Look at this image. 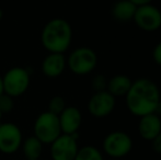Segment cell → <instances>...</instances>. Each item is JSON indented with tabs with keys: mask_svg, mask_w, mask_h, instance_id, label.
<instances>
[{
	"mask_svg": "<svg viewBox=\"0 0 161 160\" xmlns=\"http://www.w3.org/2000/svg\"><path fill=\"white\" fill-rule=\"evenodd\" d=\"M133 21L140 30L155 32L161 28V11L151 3L137 7Z\"/></svg>",
	"mask_w": 161,
	"mask_h": 160,
	"instance_id": "7",
	"label": "cell"
},
{
	"mask_svg": "<svg viewBox=\"0 0 161 160\" xmlns=\"http://www.w3.org/2000/svg\"><path fill=\"white\" fill-rule=\"evenodd\" d=\"M72 42V29L68 21L55 18L44 25L41 33V43L49 53L64 54Z\"/></svg>",
	"mask_w": 161,
	"mask_h": 160,
	"instance_id": "2",
	"label": "cell"
},
{
	"mask_svg": "<svg viewBox=\"0 0 161 160\" xmlns=\"http://www.w3.org/2000/svg\"><path fill=\"white\" fill-rule=\"evenodd\" d=\"M133 148V141L127 133L123 130L111 132L103 139V150L113 159H119L127 156Z\"/></svg>",
	"mask_w": 161,
	"mask_h": 160,
	"instance_id": "6",
	"label": "cell"
},
{
	"mask_svg": "<svg viewBox=\"0 0 161 160\" xmlns=\"http://www.w3.org/2000/svg\"><path fill=\"white\" fill-rule=\"evenodd\" d=\"M129 1L133 2L136 7H140V6H145V4L151 3L153 0H129Z\"/></svg>",
	"mask_w": 161,
	"mask_h": 160,
	"instance_id": "23",
	"label": "cell"
},
{
	"mask_svg": "<svg viewBox=\"0 0 161 160\" xmlns=\"http://www.w3.org/2000/svg\"><path fill=\"white\" fill-rule=\"evenodd\" d=\"M3 93V86H2V77L0 76V96Z\"/></svg>",
	"mask_w": 161,
	"mask_h": 160,
	"instance_id": "24",
	"label": "cell"
},
{
	"mask_svg": "<svg viewBox=\"0 0 161 160\" xmlns=\"http://www.w3.org/2000/svg\"><path fill=\"white\" fill-rule=\"evenodd\" d=\"M75 160H104L101 152L94 146H83L79 148Z\"/></svg>",
	"mask_w": 161,
	"mask_h": 160,
	"instance_id": "17",
	"label": "cell"
},
{
	"mask_svg": "<svg viewBox=\"0 0 161 160\" xmlns=\"http://www.w3.org/2000/svg\"><path fill=\"white\" fill-rule=\"evenodd\" d=\"M112 160H119V159H112Z\"/></svg>",
	"mask_w": 161,
	"mask_h": 160,
	"instance_id": "27",
	"label": "cell"
},
{
	"mask_svg": "<svg viewBox=\"0 0 161 160\" xmlns=\"http://www.w3.org/2000/svg\"><path fill=\"white\" fill-rule=\"evenodd\" d=\"M35 160H41V159H35Z\"/></svg>",
	"mask_w": 161,
	"mask_h": 160,
	"instance_id": "28",
	"label": "cell"
},
{
	"mask_svg": "<svg viewBox=\"0 0 161 160\" xmlns=\"http://www.w3.org/2000/svg\"><path fill=\"white\" fill-rule=\"evenodd\" d=\"M14 108V101L13 98L6 93L0 96V112L3 113H10Z\"/></svg>",
	"mask_w": 161,
	"mask_h": 160,
	"instance_id": "19",
	"label": "cell"
},
{
	"mask_svg": "<svg viewBox=\"0 0 161 160\" xmlns=\"http://www.w3.org/2000/svg\"><path fill=\"white\" fill-rule=\"evenodd\" d=\"M2 15H3V12H2V9L0 8V20L2 19Z\"/></svg>",
	"mask_w": 161,
	"mask_h": 160,
	"instance_id": "25",
	"label": "cell"
},
{
	"mask_svg": "<svg viewBox=\"0 0 161 160\" xmlns=\"http://www.w3.org/2000/svg\"><path fill=\"white\" fill-rule=\"evenodd\" d=\"M136 9L137 7L129 0H117L113 4L111 13L116 21L127 22L134 19Z\"/></svg>",
	"mask_w": 161,
	"mask_h": 160,
	"instance_id": "15",
	"label": "cell"
},
{
	"mask_svg": "<svg viewBox=\"0 0 161 160\" xmlns=\"http://www.w3.org/2000/svg\"><path fill=\"white\" fill-rule=\"evenodd\" d=\"M1 119H2V113L0 112V123H1Z\"/></svg>",
	"mask_w": 161,
	"mask_h": 160,
	"instance_id": "26",
	"label": "cell"
},
{
	"mask_svg": "<svg viewBox=\"0 0 161 160\" xmlns=\"http://www.w3.org/2000/svg\"><path fill=\"white\" fill-rule=\"evenodd\" d=\"M34 136L45 145H51L56 138L62 135L59 119L57 115L46 111L36 118L33 126Z\"/></svg>",
	"mask_w": 161,
	"mask_h": 160,
	"instance_id": "3",
	"label": "cell"
},
{
	"mask_svg": "<svg viewBox=\"0 0 161 160\" xmlns=\"http://www.w3.org/2000/svg\"><path fill=\"white\" fill-rule=\"evenodd\" d=\"M67 67V58L64 54L49 53L43 59L41 69L47 78H57L65 71Z\"/></svg>",
	"mask_w": 161,
	"mask_h": 160,
	"instance_id": "12",
	"label": "cell"
},
{
	"mask_svg": "<svg viewBox=\"0 0 161 160\" xmlns=\"http://www.w3.org/2000/svg\"><path fill=\"white\" fill-rule=\"evenodd\" d=\"M151 148L155 152L161 155V132L151 141Z\"/></svg>",
	"mask_w": 161,
	"mask_h": 160,
	"instance_id": "22",
	"label": "cell"
},
{
	"mask_svg": "<svg viewBox=\"0 0 161 160\" xmlns=\"http://www.w3.org/2000/svg\"><path fill=\"white\" fill-rule=\"evenodd\" d=\"M161 132V119L157 114L151 113L139 118L138 133L145 141H151Z\"/></svg>",
	"mask_w": 161,
	"mask_h": 160,
	"instance_id": "13",
	"label": "cell"
},
{
	"mask_svg": "<svg viewBox=\"0 0 161 160\" xmlns=\"http://www.w3.org/2000/svg\"><path fill=\"white\" fill-rule=\"evenodd\" d=\"M78 150L77 134H62L51 144L49 154L53 160H75Z\"/></svg>",
	"mask_w": 161,
	"mask_h": 160,
	"instance_id": "8",
	"label": "cell"
},
{
	"mask_svg": "<svg viewBox=\"0 0 161 160\" xmlns=\"http://www.w3.org/2000/svg\"><path fill=\"white\" fill-rule=\"evenodd\" d=\"M106 85H108V80L105 77L102 75H97L92 80V87L97 91H102V90H106Z\"/></svg>",
	"mask_w": 161,
	"mask_h": 160,
	"instance_id": "20",
	"label": "cell"
},
{
	"mask_svg": "<svg viewBox=\"0 0 161 160\" xmlns=\"http://www.w3.org/2000/svg\"><path fill=\"white\" fill-rule=\"evenodd\" d=\"M62 134H77L82 123V114L76 107H66V109L58 115Z\"/></svg>",
	"mask_w": 161,
	"mask_h": 160,
	"instance_id": "11",
	"label": "cell"
},
{
	"mask_svg": "<svg viewBox=\"0 0 161 160\" xmlns=\"http://www.w3.org/2000/svg\"><path fill=\"white\" fill-rule=\"evenodd\" d=\"M3 93L13 99L22 96L26 92L30 86V74L23 67L10 68L2 77Z\"/></svg>",
	"mask_w": 161,
	"mask_h": 160,
	"instance_id": "5",
	"label": "cell"
},
{
	"mask_svg": "<svg viewBox=\"0 0 161 160\" xmlns=\"http://www.w3.org/2000/svg\"><path fill=\"white\" fill-rule=\"evenodd\" d=\"M43 146L44 144L33 135L22 141L21 148L26 160H35L40 159L43 152Z\"/></svg>",
	"mask_w": 161,
	"mask_h": 160,
	"instance_id": "16",
	"label": "cell"
},
{
	"mask_svg": "<svg viewBox=\"0 0 161 160\" xmlns=\"http://www.w3.org/2000/svg\"><path fill=\"white\" fill-rule=\"evenodd\" d=\"M116 104V98L106 90L97 91L88 102V111L97 119H103L112 114Z\"/></svg>",
	"mask_w": 161,
	"mask_h": 160,
	"instance_id": "10",
	"label": "cell"
},
{
	"mask_svg": "<svg viewBox=\"0 0 161 160\" xmlns=\"http://www.w3.org/2000/svg\"><path fill=\"white\" fill-rule=\"evenodd\" d=\"M66 107H67V105H66L65 99L60 96H55L49 100L48 110H47V111L58 116L66 109Z\"/></svg>",
	"mask_w": 161,
	"mask_h": 160,
	"instance_id": "18",
	"label": "cell"
},
{
	"mask_svg": "<svg viewBox=\"0 0 161 160\" xmlns=\"http://www.w3.org/2000/svg\"><path fill=\"white\" fill-rule=\"evenodd\" d=\"M153 59L158 66H161V41L153 47Z\"/></svg>",
	"mask_w": 161,
	"mask_h": 160,
	"instance_id": "21",
	"label": "cell"
},
{
	"mask_svg": "<svg viewBox=\"0 0 161 160\" xmlns=\"http://www.w3.org/2000/svg\"><path fill=\"white\" fill-rule=\"evenodd\" d=\"M130 78L126 75H115L108 80L106 85V91L110 92L114 98L117 97H125L131 87Z\"/></svg>",
	"mask_w": 161,
	"mask_h": 160,
	"instance_id": "14",
	"label": "cell"
},
{
	"mask_svg": "<svg viewBox=\"0 0 161 160\" xmlns=\"http://www.w3.org/2000/svg\"><path fill=\"white\" fill-rule=\"evenodd\" d=\"M23 137L18 125L13 123H0V152L12 155L21 148Z\"/></svg>",
	"mask_w": 161,
	"mask_h": 160,
	"instance_id": "9",
	"label": "cell"
},
{
	"mask_svg": "<svg viewBox=\"0 0 161 160\" xmlns=\"http://www.w3.org/2000/svg\"><path fill=\"white\" fill-rule=\"evenodd\" d=\"M97 65L96 52L90 47H78L69 54L67 67L71 73L78 76H85L92 73Z\"/></svg>",
	"mask_w": 161,
	"mask_h": 160,
	"instance_id": "4",
	"label": "cell"
},
{
	"mask_svg": "<svg viewBox=\"0 0 161 160\" xmlns=\"http://www.w3.org/2000/svg\"><path fill=\"white\" fill-rule=\"evenodd\" d=\"M126 107L134 116L142 118L155 113L161 101L160 90L157 83L148 78H139L133 81L131 87L125 96Z\"/></svg>",
	"mask_w": 161,
	"mask_h": 160,
	"instance_id": "1",
	"label": "cell"
}]
</instances>
